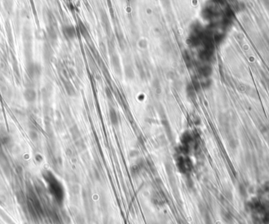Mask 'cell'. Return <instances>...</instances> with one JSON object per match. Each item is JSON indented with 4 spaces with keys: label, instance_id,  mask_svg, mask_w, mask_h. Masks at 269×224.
I'll return each mask as SVG.
<instances>
[{
    "label": "cell",
    "instance_id": "1",
    "mask_svg": "<svg viewBox=\"0 0 269 224\" xmlns=\"http://www.w3.org/2000/svg\"><path fill=\"white\" fill-rule=\"evenodd\" d=\"M47 180H48L49 187H50L52 194L54 196L55 199L58 202H62L64 198V192L60 182L52 176H49Z\"/></svg>",
    "mask_w": 269,
    "mask_h": 224
},
{
    "label": "cell",
    "instance_id": "2",
    "mask_svg": "<svg viewBox=\"0 0 269 224\" xmlns=\"http://www.w3.org/2000/svg\"><path fill=\"white\" fill-rule=\"evenodd\" d=\"M178 167L180 170L183 173H186L189 170L191 169V162L189 161L187 158L182 157L179 160Z\"/></svg>",
    "mask_w": 269,
    "mask_h": 224
},
{
    "label": "cell",
    "instance_id": "3",
    "mask_svg": "<svg viewBox=\"0 0 269 224\" xmlns=\"http://www.w3.org/2000/svg\"><path fill=\"white\" fill-rule=\"evenodd\" d=\"M64 35L68 39H73L76 36V30L72 26H65L63 28Z\"/></svg>",
    "mask_w": 269,
    "mask_h": 224
},
{
    "label": "cell",
    "instance_id": "4",
    "mask_svg": "<svg viewBox=\"0 0 269 224\" xmlns=\"http://www.w3.org/2000/svg\"><path fill=\"white\" fill-rule=\"evenodd\" d=\"M24 97L26 98V101L29 102H34L36 99V93L32 90H27L24 93Z\"/></svg>",
    "mask_w": 269,
    "mask_h": 224
},
{
    "label": "cell",
    "instance_id": "5",
    "mask_svg": "<svg viewBox=\"0 0 269 224\" xmlns=\"http://www.w3.org/2000/svg\"><path fill=\"white\" fill-rule=\"evenodd\" d=\"M110 119L113 125H117L118 124V116L114 109L111 108L110 110Z\"/></svg>",
    "mask_w": 269,
    "mask_h": 224
},
{
    "label": "cell",
    "instance_id": "6",
    "mask_svg": "<svg viewBox=\"0 0 269 224\" xmlns=\"http://www.w3.org/2000/svg\"><path fill=\"white\" fill-rule=\"evenodd\" d=\"M4 6L7 10H10L13 7V0H4Z\"/></svg>",
    "mask_w": 269,
    "mask_h": 224
},
{
    "label": "cell",
    "instance_id": "7",
    "mask_svg": "<svg viewBox=\"0 0 269 224\" xmlns=\"http://www.w3.org/2000/svg\"><path fill=\"white\" fill-rule=\"evenodd\" d=\"M126 75H127V77H128L129 79H132L134 77V72H133V69L130 67L126 68Z\"/></svg>",
    "mask_w": 269,
    "mask_h": 224
},
{
    "label": "cell",
    "instance_id": "8",
    "mask_svg": "<svg viewBox=\"0 0 269 224\" xmlns=\"http://www.w3.org/2000/svg\"><path fill=\"white\" fill-rule=\"evenodd\" d=\"M263 222L265 224H269V211L265 213V215L263 217Z\"/></svg>",
    "mask_w": 269,
    "mask_h": 224
},
{
    "label": "cell",
    "instance_id": "9",
    "mask_svg": "<svg viewBox=\"0 0 269 224\" xmlns=\"http://www.w3.org/2000/svg\"><path fill=\"white\" fill-rule=\"evenodd\" d=\"M80 31H81V33H82V35H83V36H85L86 35H87V29H86L85 26L83 25L82 24H81V25H80Z\"/></svg>",
    "mask_w": 269,
    "mask_h": 224
}]
</instances>
